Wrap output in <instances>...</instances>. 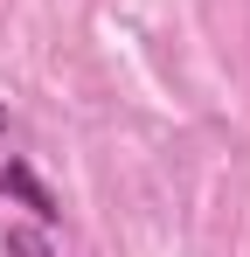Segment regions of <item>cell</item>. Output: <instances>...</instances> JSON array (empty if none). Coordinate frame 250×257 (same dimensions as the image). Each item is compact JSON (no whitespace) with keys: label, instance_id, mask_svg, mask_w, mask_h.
Returning <instances> with one entry per match:
<instances>
[{"label":"cell","instance_id":"obj_1","mask_svg":"<svg viewBox=\"0 0 250 257\" xmlns=\"http://www.w3.org/2000/svg\"><path fill=\"white\" fill-rule=\"evenodd\" d=\"M0 195H14V202L35 215V222H56V215H63V209H56V195H49L35 174H28V160H7V167H0Z\"/></svg>","mask_w":250,"mask_h":257},{"label":"cell","instance_id":"obj_2","mask_svg":"<svg viewBox=\"0 0 250 257\" xmlns=\"http://www.w3.org/2000/svg\"><path fill=\"white\" fill-rule=\"evenodd\" d=\"M7 257H56V250H49V236H42V229L21 222V229H7Z\"/></svg>","mask_w":250,"mask_h":257},{"label":"cell","instance_id":"obj_3","mask_svg":"<svg viewBox=\"0 0 250 257\" xmlns=\"http://www.w3.org/2000/svg\"><path fill=\"white\" fill-rule=\"evenodd\" d=\"M0 139H7V104H0Z\"/></svg>","mask_w":250,"mask_h":257}]
</instances>
